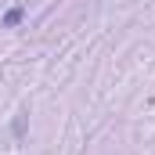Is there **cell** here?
Wrapping results in <instances>:
<instances>
[{
  "mask_svg": "<svg viewBox=\"0 0 155 155\" xmlns=\"http://www.w3.org/2000/svg\"><path fill=\"white\" fill-rule=\"evenodd\" d=\"M4 22H7V25H18V22H22V7H11V11H7V18H4Z\"/></svg>",
  "mask_w": 155,
  "mask_h": 155,
  "instance_id": "obj_1",
  "label": "cell"
}]
</instances>
